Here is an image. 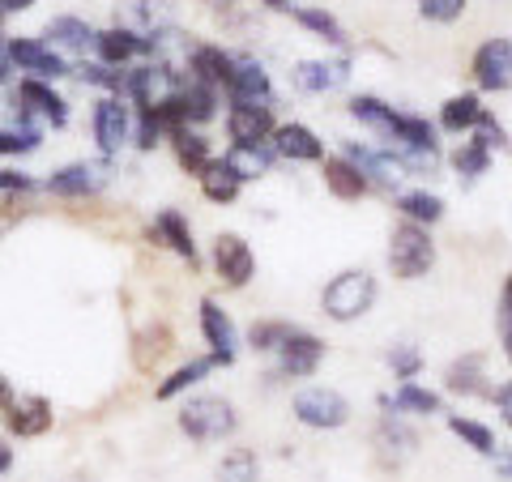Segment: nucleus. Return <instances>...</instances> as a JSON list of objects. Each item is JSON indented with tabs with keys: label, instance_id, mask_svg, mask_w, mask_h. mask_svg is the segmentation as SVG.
<instances>
[{
	"label": "nucleus",
	"instance_id": "42",
	"mask_svg": "<svg viewBox=\"0 0 512 482\" xmlns=\"http://www.w3.org/2000/svg\"><path fill=\"white\" fill-rule=\"evenodd\" d=\"M350 116H355L359 124H367V128H380V133H389L393 107L380 103L376 94H355V99H350Z\"/></svg>",
	"mask_w": 512,
	"mask_h": 482
},
{
	"label": "nucleus",
	"instance_id": "57",
	"mask_svg": "<svg viewBox=\"0 0 512 482\" xmlns=\"http://www.w3.org/2000/svg\"><path fill=\"white\" fill-rule=\"evenodd\" d=\"M5 39H9L5 35V13H0V52H5Z\"/></svg>",
	"mask_w": 512,
	"mask_h": 482
},
{
	"label": "nucleus",
	"instance_id": "12",
	"mask_svg": "<svg viewBox=\"0 0 512 482\" xmlns=\"http://www.w3.org/2000/svg\"><path fill=\"white\" fill-rule=\"evenodd\" d=\"M320 359H325V342L308 329H286V337L278 342V376H291V380H303L312 376Z\"/></svg>",
	"mask_w": 512,
	"mask_h": 482
},
{
	"label": "nucleus",
	"instance_id": "16",
	"mask_svg": "<svg viewBox=\"0 0 512 482\" xmlns=\"http://www.w3.org/2000/svg\"><path fill=\"white\" fill-rule=\"evenodd\" d=\"M150 244H163L171 248L180 261H188V269H201V256H197V239H192V227L180 210H158L154 214V227L146 231Z\"/></svg>",
	"mask_w": 512,
	"mask_h": 482
},
{
	"label": "nucleus",
	"instance_id": "7",
	"mask_svg": "<svg viewBox=\"0 0 512 482\" xmlns=\"http://www.w3.org/2000/svg\"><path fill=\"white\" fill-rule=\"evenodd\" d=\"M295 419L312 431H338L350 423V401L338 389H325V384H312V389H299L291 401Z\"/></svg>",
	"mask_w": 512,
	"mask_h": 482
},
{
	"label": "nucleus",
	"instance_id": "46",
	"mask_svg": "<svg viewBox=\"0 0 512 482\" xmlns=\"http://www.w3.org/2000/svg\"><path fill=\"white\" fill-rule=\"evenodd\" d=\"M389 372L406 384V380H414V376L423 372V355H419V350H414L410 342H406V346H393V350H389Z\"/></svg>",
	"mask_w": 512,
	"mask_h": 482
},
{
	"label": "nucleus",
	"instance_id": "44",
	"mask_svg": "<svg viewBox=\"0 0 512 482\" xmlns=\"http://www.w3.org/2000/svg\"><path fill=\"white\" fill-rule=\"evenodd\" d=\"M466 9H470V0H419V18L436 26H453Z\"/></svg>",
	"mask_w": 512,
	"mask_h": 482
},
{
	"label": "nucleus",
	"instance_id": "25",
	"mask_svg": "<svg viewBox=\"0 0 512 482\" xmlns=\"http://www.w3.org/2000/svg\"><path fill=\"white\" fill-rule=\"evenodd\" d=\"M231 64H235V52H222L218 43H197L188 56V77H197V82L222 90L231 77Z\"/></svg>",
	"mask_w": 512,
	"mask_h": 482
},
{
	"label": "nucleus",
	"instance_id": "20",
	"mask_svg": "<svg viewBox=\"0 0 512 482\" xmlns=\"http://www.w3.org/2000/svg\"><path fill=\"white\" fill-rule=\"evenodd\" d=\"M346 77H350L346 60H299L291 69V82L303 94H329V90H338Z\"/></svg>",
	"mask_w": 512,
	"mask_h": 482
},
{
	"label": "nucleus",
	"instance_id": "24",
	"mask_svg": "<svg viewBox=\"0 0 512 482\" xmlns=\"http://www.w3.org/2000/svg\"><path fill=\"white\" fill-rule=\"evenodd\" d=\"M346 158L367 175V184L393 188L397 180H402V175H410L397 154H384V150H372V146H346Z\"/></svg>",
	"mask_w": 512,
	"mask_h": 482
},
{
	"label": "nucleus",
	"instance_id": "36",
	"mask_svg": "<svg viewBox=\"0 0 512 482\" xmlns=\"http://www.w3.org/2000/svg\"><path fill=\"white\" fill-rule=\"evenodd\" d=\"M397 210H402V218L419 222V227H436L444 218V201L436 192H402V197H397Z\"/></svg>",
	"mask_w": 512,
	"mask_h": 482
},
{
	"label": "nucleus",
	"instance_id": "54",
	"mask_svg": "<svg viewBox=\"0 0 512 482\" xmlns=\"http://www.w3.org/2000/svg\"><path fill=\"white\" fill-rule=\"evenodd\" d=\"M205 5H210L214 13H231V9L239 5V0H205Z\"/></svg>",
	"mask_w": 512,
	"mask_h": 482
},
{
	"label": "nucleus",
	"instance_id": "11",
	"mask_svg": "<svg viewBox=\"0 0 512 482\" xmlns=\"http://www.w3.org/2000/svg\"><path fill=\"white\" fill-rule=\"evenodd\" d=\"M43 188L52 192V197H60V201L99 197V192L107 188V167L103 163H69V167H60V171L47 175Z\"/></svg>",
	"mask_w": 512,
	"mask_h": 482
},
{
	"label": "nucleus",
	"instance_id": "49",
	"mask_svg": "<svg viewBox=\"0 0 512 482\" xmlns=\"http://www.w3.org/2000/svg\"><path fill=\"white\" fill-rule=\"evenodd\" d=\"M491 401H495V410H500L504 427H512V380H504L500 389H491Z\"/></svg>",
	"mask_w": 512,
	"mask_h": 482
},
{
	"label": "nucleus",
	"instance_id": "43",
	"mask_svg": "<svg viewBox=\"0 0 512 482\" xmlns=\"http://www.w3.org/2000/svg\"><path fill=\"white\" fill-rule=\"evenodd\" d=\"M167 141V128H163V120L154 116V107H137V120H133V146L141 150V154H150V150H158Z\"/></svg>",
	"mask_w": 512,
	"mask_h": 482
},
{
	"label": "nucleus",
	"instance_id": "13",
	"mask_svg": "<svg viewBox=\"0 0 512 482\" xmlns=\"http://www.w3.org/2000/svg\"><path fill=\"white\" fill-rule=\"evenodd\" d=\"M222 90H227L231 103H248V107H269L274 103V82H269V73L252 56H235L231 77H227V86Z\"/></svg>",
	"mask_w": 512,
	"mask_h": 482
},
{
	"label": "nucleus",
	"instance_id": "52",
	"mask_svg": "<svg viewBox=\"0 0 512 482\" xmlns=\"http://www.w3.org/2000/svg\"><path fill=\"white\" fill-rule=\"evenodd\" d=\"M13 397H18V389H13V380H9L5 372H0V410H5Z\"/></svg>",
	"mask_w": 512,
	"mask_h": 482
},
{
	"label": "nucleus",
	"instance_id": "50",
	"mask_svg": "<svg viewBox=\"0 0 512 482\" xmlns=\"http://www.w3.org/2000/svg\"><path fill=\"white\" fill-rule=\"evenodd\" d=\"M491 461H495V478H508V482H512V448H500V444H495Z\"/></svg>",
	"mask_w": 512,
	"mask_h": 482
},
{
	"label": "nucleus",
	"instance_id": "21",
	"mask_svg": "<svg viewBox=\"0 0 512 482\" xmlns=\"http://www.w3.org/2000/svg\"><path fill=\"white\" fill-rule=\"evenodd\" d=\"M116 26H128L137 30V35H154V30L163 26H175V5L171 0H124L116 9Z\"/></svg>",
	"mask_w": 512,
	"mask_h": 482
},
{
	"label": "nucleus",
	"instance_id": "14",
	"mask_svg": "<svg viewBox=\"0 0 512 482\" xmlns=\"http://www.w3.org/2000/svg\"><path fill=\"white\" fill-rule=\"evenodd\" d=\"M150 56V39L137 35L128 26H107V30H94V60L111 64V69H128L133 60H146Z\"/></svg>",
	"mask_w": 512,
	"mask_h": 482
},
{
	"label": "nucleus",
	"instance_id": "33",
	"mask_svg": "<svg viewBox=\"0 0 512 482\" xmlns=\"http://www.w3.org/2000/svg\"><path fill=\"white\" fill-rule=\"evenodd\" d=\"M483 103H478V94L466 90V94H453L444 107H440V128L444 133H474V124L483 120Z\"/></svg>",
	"mask_w": 512,
	"mask_h": 482
},
{
	"label": "nucleus",
	"instance_id": "6",
	"mask_svg": "<svg viewBox=\"0 0 512 482\" xmlns=\"http://www.w3.org/2000/svg\"><path fill=\"white\" fill-rule=\"evenodd\" d=\"M90 133H94V146H99L103 158H116L128 141H133V111H128V99L103 94L90 111Z\"/></svg>",
	"mask_w": 512,
	"mask_h": 482
},
{
	"label": "nucleus",
	"instance_id": "28",
	"mask_svg": "<svg viewBox=\"0 0 512 482\" xmlns=\"http://www.w3.org/2000/svg\"><path fill=\"white\" fill-rule=\"evenodd\" d=\"M483 372H487V359H483V355H461V359L448 363L444 389L457 393V397H483V393H491L487 380H483Z\"/></svg>",
	"mask_w": 512,
	"mask_h": 482
},
{
	"label": "nucleus",
	"instance_id": "56",
	"mask_svg": "<svg viewBox=\"0 0 512 482\" xmlns=\"http://www.w3.org/2000/svg\"><path fill=\"white\" fill-rule=\"evenodd\" d=\"M0 13H5V18L9 13H18V0H0Z\"/></svg>",
	"mask_w": 512,
	"mask_h": 482
},
{
	"label": "nucleus",
	"instance_id": "26",
	"mask_svg": "<svg viewBox=\"0 0 512 482\" xmlns=\"http://www.w3.org/2000/svg\"><path fill=\"white\" fill-rule=\"evenodd\" d=\"M175 103H180V111H184V124H192V128L210 124L218 116V90L197 82V77H184L180 90H175Z\"/></svg>",
	"mask_w": 512,
	"mask_h": 482
},
{
	"label": "nucleus",
	"instance_id": "47",
	"mask_svg": "<svg viewBox=\"0 0 512 482\" xmlns=\"http://www.w3.org/2000/svg\"><path fill=\"white\" fill-rule=\"evenodd\" d=\"M286 329H291L286 320H261V325H252L248 346H252V350H261V355H265V350H278V342L286 337Z\"/></svg>",
	"mask_w": 512,
	"mask_h": 482
},
{
	"label": "nucleus",
	"instance_id": "37",
	"mask_svg": "<svg viewBox=\"0 0 512 482\" xmlns=\"http://www.w3.org/2000/svg\"><path fill=\"white\" fill-rule=\"evenodd\" d=\"M69 73H77V82H82V86L120 94V99H124V69H111V64H103V60H82V64H73Z\"/></svg>",
	"mask_w": 512,
	"mask_h": 482
},
{
	"label": "nucleus",
	"instance_id": "48",
	"mask_svg": "<svg viewBox=\"0 0 512 482\" xmlns=\"http://www.w3.org/2000/svg\"><path fill=\"white\" fill-rule=\"evenodd\" d=\"M39 188L43 184L26 171H0V197H30V192H39Z\"/></svg>",
	"mask_w": 512,
	"mask_h": 482
},
{
	"label": "nucleus",
	"instance_id": "53",
	"mask_svg": "<svg viewBox=\"0 0 512 482\" xmlns=\"http://www.w3.org/2000/svg\"><path fill=\"white\" fill-rule=\"evenodd\" d=\"M13 77H18V73H13V64H9V56H5V52H0V90H5V86H13Z\"/></svg>",
	"mask_w": 512,
	"mask_h": 482
},
{
	"label": "nucleus",
	"instance_id": "45",
	"mask_svg": "<svg viewBox=\"0 0 512 482\" xmlns=\"http://www.w3.org/2000/svg\"><path fill=\"white\" fill-rule=\"evenodd\" d=\"M495 329H500V350L504 359L512 363V273L500 286V308H495Z\"/></svg>",
	"mask_w": 512,
	"mask_h": 482
},
{
	"label": "nucleus",
	"instance_id": "40",
	"mask_svg": "<svg viewBox=\"0 0 512 482\" xmlns=\"http://www.w3.org/2000/svg\"><path fill=\"white\" fill-rule=\"evenodd\" d=\"M376 440H380V448H384V453H393V461L410 457V453H414V444H419V436H414L410 427H402V419H397V414H389V419L380 423Z\"/></svg>",
	"mask_w": 512,
	"mask_h": 482
},
{
	"label": "nucleus",
	"instance_id": "31",
	"mask_svg": "<svg viewBox=\"0 0 512 482\" xmlns=\"http://www.w3.org/2000/svg\"><path fill=\"white\" fill-rule=\"evenodd\" d=\"M222 163L239 175V184H248V180L269 175V167H274V150H269V141H261V146H231L227 154H222Z\"/></svg>",
	"mask_w": 512,
	"mask_h": 482
},
{
	"label": "nucleus",
	"instance_id": "39",
	"mask_svg": "<svg viewBox=\"0 0 512 482\" xmlns=\"http://www.w3.org/2000/svg\"><path fill=\"white\" fill-rule=\"evenodd\" d=\"M256 478H261V457L244 444L231 448V453L218 461V482H256Z\"/></svg>",
	"mask_w": 512,
	"mask_h": 482
},
{
	"label": "nucleus",
	"instance_id": "38",
	"mask_svg": "<svg viewBox=\"0 0 512 482\" xmlns=\"http://www.w3.org/2000/svg\"><path fill=\"white\" fill-rule=\"evenodd\" d=\"M474 133H478V128H474ZM453 167H457L461 180H478L483 171H491V146H487V137L483 133L470 137L466 146L453 154Z\"/></svg>",
	"mask_w": 512,
	"mask_h": 482
},
{
	"label": "nucleus",
	"instance_id": "9",
	"mask_svg": "<svg viewBox=\"0 0 512 482\" xmlns=\"http://www.w3.org/2000/svg\"><path fill=\"white\" fill-rule=\"evenodd\" d=\"M0 423L13 440H39L56 427V410L52 401L39 397V393H26V397H13L5 410H0Z\"/></svg>",
	"mask_w": 512,
	"mask_h": 482
},
{
	"label": "nucleus",
	"instance_id": "10",
	"mask_svg": "<svg viewBox=\"0 0 512 482\" xmlns=\"http://www.w3.org/2000/svg\"><path fill=\"white\" fill-rule=\"evenodd\" d=\"M470 73H474L478 90H491V94L512 90V39L495 35L487 43H478V52L470 60Z\"/></svg>",
	"mask_w": 512,
	"mask_h": 482
},
{
	"label": "nucleus",
	"instance_id": "5",
	"mask_svg": "<svg viewBox=\"0 0 512 482\" xmlns=\"http://www.w3.org/2000/svg\"><path fill=\"white\" fill-rule=\"evenodd\" d=\"M5 56L18 77H39V82H60V77H69V69H73L56 47H47L43 39H30V35H9Z\"/></svg>",
	"mask_w": 512,
	"mask_h": 482
},
{
	"label": "nucleus",
	"instance_id": "15",
	"mask_svg": "<svg viewBox=\"0 0 512 482\" xmlns=\"http://www.w3.org/2000/svg\"><path fill=\"white\" fill-rule=\"evenodd\" d=\"M201 337H205L210 355L222 367L235 363V355H239V329H235V320L227 316V308H222L218 299H201Z\"/></svg>",
	"mask_w": 512,
	"mask_h": 482
},
{
	"label": "nucleus",
	"instance_id": "4",
	"mask_svg": "<svg viewBox=\"0 0 512 482\" xmlns=\"http://www.w3.org/2000/svg\"><path fill=\"white\" fill-rule=\"evenodd\" d=\"M9 111L13 124H52V128L69 124V99L52 82H39V77H18Z\"/></svg>",
	"mask_w": 512,
	"mask_h": 482
},
{
	"label": "nucleus",
	"instance_id": "55",
	"mask_svg": "<svg viewBox=\"0 0 512 482\" xmlns=\"http://www.w3.org/2000/svg\"><path fill=\"white\" fill-rule=\"evenodd\" d=\"M261 5H265V9H278V13H286V9H291V0H261Z\"/></svg>",
	"mask_w": 512,
	"mask_h": 482
},
{
	"label": "nucleus",
	"instance_id": "30",
	"mask_svg": "<svg viewBox=\"0 0 512 482\" xmlns=\"http://www.w3.org/2000/svg\"><path fill=\"white\" fill-rule=\"evenodd\" d=\"M380 406L389 410V414H440L444 410V397L440 393H431V389H423V384H414V380H406L402 389H397V397H380Z\"/></svg>",
	"mask_w": 512,
	"mask_h": 482
},
{
	"label": "nucleus",
	"instance_id": "35",
	"mask_svg": "<svg viewBox=\"0 0 512 482\" xmlns=\"http://www.w3.org/2000/svg\"><path fill=\"white\" fill-rule=\"evenodd\" d=\"M43 146L39 124H0V158H22Z\"/></svg>",
	"mask_w": 512,
	"mask_h": 482
},
{
	"label": "nucleus",
	"instance_id": "2",
	"mask_svg": "<svg viewBox=\"0 0 512 482\" xmlns=\"http://www.w3.org/2000/svg\"><path fill=\"white\" fill-rule=\"evenodd\" d=\"M376 295L380 286L367 269H342L338 278L325 286V295H320V308H325L329 320H338V325H350V320H359L376 308Z\"/></svg>",
	"mask_w": 512,
	"mask_h": 482
},
{
	"label": "nucleus",
	"instance_id": "32",
	"mask_svg": "<svg viewBox=\"0 0 512 482\" xmlns=\"http://www.w3.org/2000/svg\"><path fill=\"white\" fill-rule=\"evenodd\" d=\"M197 184H201V197L205 201H214V205H231L235 197H239V175L222 163V158H210V163H205V171L197 175Z\"/></svg>",
	"mask_w": 512,
	"mask_h": 482
},
{
	"label": "nucleus",
	"instance_id": "8",
	"mask_svg": "<svg viewBox=\"0 0 512 482\" xmlns=\"http://www.w3.org/2000/svg\"><path fill=\"white\" fill-rule=\"evenodd\" d=\"M214 278L227 286V291H244V286L256 278V256H252L244 235L222 231L214 239Z\"/></svg>",
	"mask_w": 512,
	"mask_h": 482
},
{
	"label": "nucleus",
	"instance_id": "22",
	"mask_svg": "<svg viewBox=\"0 0 512 482\" xmlns=\"http://www.w3.org/2000/svg\"><path fill=\"white\" fill-rule=\"evenodd\" d=\"M269 141H274V154L291 158V163H320L325 158V141L308 124H278Z\"/></svg>",
	"mask_w": 512,
	"mask_h": 482
},
{
	"label": "nucleus",
	"instance_id": "3",
	"mask_svg": "<svg viewBox=\"0 0 512 482\" xmlns=\"http://www.w3.org/2000/svg\"><path fill=\"white\" fill-rule=\"evenodd\" d=\"M431 265H436V239H431L427 227H419V222L402 218L389 235V269L393 278L402 282H414L423 278V273H431Z\"/></svg>",
	"mask_w": 512,
	"mask_h": 482
},
{
	"label": "nucleus",
	"instance_id": "29",
	"mask_svg": "<svg viewBox=\"0 0 512 482\" xmlns=\"http://www.w3.org/2000/svg\"><path fill=\"white\" fill-rule=\"evenodd\" d=\"M214 367H222V363H218L214 355H205V359H188V363H180V367H175L171 376H163V380H158L154 397H158V401H175L180 393H188L192 384H201L205 376L214 372Z\"/></svg>",
	"mask_w": 512,
	"mask_h": 482
},
{
	"label": "nucleus",
	"instance_id": "1",
	"mask_svg": "<svg viewBox=\"0 0 512 482\" xmlns=\"http://www.w3.org/2000/svg\"><path fill=\"white\" fill-rule=\"evenodd\" d=\"M180 431L192 440V444H214V440H227L239 431V414L227 397L218 393H201V397H188L180 414H175Z\"/></svg>",
	"mask_w": 512,
	"mask_h": 482
},
{
	"label": "nucleus",
	"instance_id": "18",
	"mask_svg": "<svg viewBox=\"0 0 512 482\" xmlns=\"http://www.w3.org/2000/svg\"><path fill=\"white\" fill-rule=\"evenodd\" d=\"M43 43L56 47L60 56H86L94 52V26L86 18H77V13H60L43 26Z\"/></svg>",
	"mask_w": 512,
	"mask_h": 482
},
{
	"label": "nucleus",
	"instance_id": "27",
	"mask_svg": "<svg viewBox=\"0 0 512 482\" xmlns=\"http://www.w3.org/2000/svg\"><path fill=\"white\" fill-rule=\"evenodd\" d=\"M167 141H171V154H175V163H180V171H184V175H201V171H205V163L214 158V154H210V141H205L192 124L171 128Z\"/></svg>",
	"mask_w": 512,
	"mask_h": 482
},
{
	"label": "nucleus",
	"instance_id": "51",
	"mask_svg": "<svg viewBox=\"0 0 512 482\" xmlns=\"http://www.w3.org/2000/svg\"><path fill=\"white\" fill-rule=\"evenodd\" d=\"M13 461H18V453H13V444L9 440H0V478H5L13 470Z\"/></svg>",
	"mask_w": 512,
	"mask_h": 482
},
{
	"label": "nucleus",
	"instance_id": "58",
	"mask_svg": "<svg viewBox=\"0 0 512 482\" xmlns=\"http://www.w3.org/2000/svg\"><path fill=\"white\" fill-rule=\"evenodd\" d=\"M26 9H35V0H18V13H26Z\"/></svg>",
	"mask_w": 512,
	"mask_h": 482
},
{
	"label": "nucleus",
	"instance_id": "41",
	"mask_svg": "<svg viewBox=\"0 0 512 482\" xmlns=\"http://www.w3.org/2000/svg\"><path fill=\"white\" fill-rule=\"evenodd\" d=\"M448 431L461 440V444H470L474 453H483V457H491L495 453V436H491V427L487 423H478V419H461V414H453L448 419Z\"/></svg>",
	"mask_w": 512,
	"mask_h": 482
},
{
	"label": "nucleus",
	"instance_id": "17",
	"mask_svg": "<svg viewBox=\"0 0 512 482\" xmlns=\"http://www.w3.org/2000/svg\"><path fill=\"white\" fill-rule=\"evenodd\" d=\"M274 111L269 107H248V103H231L227 111V133L231 146H261V141L274 137Z\"/></svg>",
	"mask_w": 512,
	"mask_h": 482
},
{
	"label": "nucleus",
	"instance_id": "19",
	"mask_svg": "<svg viewBox=\"0 0 512 482\" xmlns=\"http://www.w3.org/2000/svg\"><path fill=\"white\" fill-rule=\"evenodd\" d=\"M171 350H175L171 325H163V320H150V325L137 329V337H133V367H137V372H158V367L167 363Z\"/></svg>",
	"mask_w": 512,
	"mask_h": 482
},
{
	"label": "nucleus",
	"instance_id": "34",
	"mask_svg": "<svg viewBox=\"0 0 512 482\" xmlns=\"http://www.w3.org/2000/svg\"><path fill=\"white\" fill-rule=\"evenodd\" d=\"M291 18L303 26V30H312L316 39H325V43H333V47H346L350 43V35H346V26L333 18L329 9H286Z\"/></svg>",
	"mask_w": 512,
	"mask_h": 482
},
{
	"label": "nucleus",
	"instance_id": "23",
	"mask_svg": "<svg viewBox=\"0 0 512 482\" xmlns=\"http://www.w3.org/2000/svg\"><path fill=\"white\" fill-rule=\"evenodd\" d=\"M320 180H325V188H329V197H338V201H359L367 188V175L350 163L346 154H338V158H320Z\"/></svg>",
	"mask_w": 512,
	"mask_h": 482
}]
</instances>
